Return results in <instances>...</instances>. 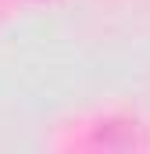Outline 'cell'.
Returning a JSON list of instances; mask_svg holds the SVG:
<instances>
[]
</instances>
